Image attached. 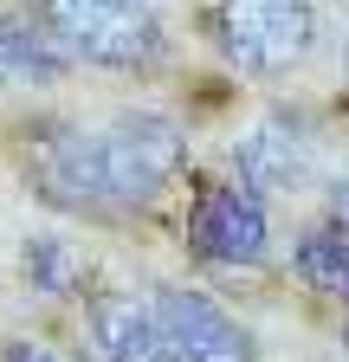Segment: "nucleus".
<instances>
[{
    "mask_svg": "<svg viewBox=\"0 0 349 362\" xmlns=\"http://www.w3.org/2000/svg\"><path fill=\"white\" fill-rule=\"evenodd\" d=\"M297 279L317 285L324 298H343L349 304V240L343 233H311L297 246Z\"/></svg>",
    "mask_w": 349,
    "mask_h": 362,
    "instance_id": "nucleus-10",
    "label": "nucleus"
},
{
    "mask_svg": "<svg viewBox=\"0 0 349 362\" xmlns=\"http://www.w3.org/2000/svg\"><path fill=\"white\" fill-rule=\"evenodd\" d=\"M330 207H336V220L349 226V181H336V194H330Z\"/></svg>",
    "mask_w": 349,
    "mask_h": 362,
    "instance_id": "nucleus-13",
    "label": "nucleus"
},
{
    "mask_svg": "<svg viewBox=\"0 0 349 362\" xmlns=\"http://www.w3.org/2000/svg\"><path fill=\"white\" fill-rule=\"evenodd\" d=\"M91 337H97L104 362H182L168 330H162V317H155V304H136L123 291L91 298Z\"/></svg>",
    "mask_w": 349,
    "mask_h": 362,
    "instance_id": "nucleus-7",
    "label": "nucleus"
},
{
    "mask_svg": "<svg viewBox=\"0 0 349 362\" xmlns=\"http://www.w3.org/2000/svg\"><path fill=\"white\" fill-rule=\"evenodd\" d=\"M188 246L213 265H259L266 259V207L252 188H201L188 214Z\"/></svg>",
    "mask_w": 349,
    "mask_h": 362,
    "instance_id": "nucleus-4",
    "label": "nucleus"
},
{
    "mask_svg": "<svg viewBox=\"0 0 349 362\" xmlns=\"http://www.w3.org/2000/svg\"><path fill=\"white\" fill-rule=\"evenodd\" d=\"M155 317H162V330H168V343H174L182 362H252V337L213 298H201L188 285H162L155 291Z\"/></svg>",
    "mask_w": 349,
    "mask_h": 362,
    "instance_id": "nucleus-6",
    "label": "nucleus"
},
{
    "mask_svg": "<svg viewBox=\"0 0 349 362\" xmlns=\"http://www.w3.org/2000/svg\"><path fill=\"white\" fill-rule=\"evenodd\" d=\"M20 265H26V279H32L39 291H71V285L84 279V252H78L71 240H59V233H39Z\"/></svg>",
    "mask_w": 349,
    "mask_h": 362,
    "instance_id": "nucleus-11",
    "label": "nucleus"
},
{
    "mask_svg": "<svg viewBox=\"0 0 349 362\" xmlns=\"http://www.w3.org/2000/svg\"><path fill=\"white\" fill-rule=\"evenodd\" d=\"M233 168H239V188H252V194H297L317 175V149L304 136V123L266 117L233 143Z\"/></svg>",
    "mask_w": 349,
    "mask_h": 362,
    "instance_id": "nucleus-5",
    "label": "nucleus"
},
{
    "mask_svg": "<svg viewBox=\"0 0 349 362\" xmlns=\"http://www.w3.org/2000/svg\"><path fill=\"white\" fill-rule=\"evenodd\" d=\"M0 362H59V356H46V349H39V343H13L7 356H0Z\"/></svg>",
    "mask_w": 349,
    "mask_h": 362,
    "instance_id": "nucleus-12",
    "label": "nucleus"
},
{
    "mask_svg": "<svg viewBox=\"0 0 349 362\" xmlns=\"http://www.w3.org/2000/svg\"><path fill=\"white\" fill-rule=\"evenodd\" d=\"M97 149H104V188L110 201H149L162 181L182 168V129H174L168 117L155 110H136V117H117L104 136H97Z\"/></svg>",
    "mask_w": 349,
    "mask_h": 362,
    "instance_id": "nucleus-3",
    "label": "nucleus"
},
{
    "mask_svg": "<svg viewBox=\"0 0 349 362\" xmlns=\"http://www.w3.org/2000/svg\"><path fill=\"white\" fill-rule=\"evenodd\" d=\"M39 20L71 45V59L110 71H143L162 59V26L136 0H39Z\"/></svg>",
    "mask_w": 349,
    "mask_h": 362,
    "instance_id": "nucleus-1",
    "label": "nucleus"
},
{
    "mask_svg": "<svg viewBox=\"0 0 349 362\" xmlns=\"http://www.w3.org/2000/svg\"><path fill=\"white\" fill-rule=\"evenodd\" d=\"M65 65H71V45L46 20H26V13L0 20V78H13V84H52V78H65Z\"/></svg>",
    "mask_w": 349,
    "mask_h": 362,
    "instance_id": "nucleus-9",
    "label": "nucleus"
},
{
    "mask_svg": "<svg viewBox=\"0 0 349 362\" xmlns=\"http://www.w3.org/2000/svg\"><path fill=\"white\" fill-rule=\"evenodd\" d=\"M220 45L239 71H291L317 39L311 0H220Z\"/></svg>",
    "mask_w": 349,
    "mask_h": 362,
    "instance_id": "nucleus-2",
    "label": "nucleus"
},
{
    "mask_svg": "<svg viewBox=\"0 0 349 362\" xmlns=\"http://www.w3.org/2000/svg\"><path fill=\"white\" fill-rule=\"evenodd\" d=\"M32 168H39V188H46L52 201H110L104 188V149H97V136H84V129H46L32 143Z\"/></svg>",
    "mask_w": 349,
    "mask_h": 362,
    "instance_id": "nucleus-8",
    "label": "nucleus"
}]
</instances>
